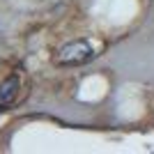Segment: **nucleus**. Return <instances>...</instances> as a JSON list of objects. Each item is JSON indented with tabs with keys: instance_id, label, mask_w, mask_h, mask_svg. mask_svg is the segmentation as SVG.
I'll use <instances>...</instances> for the list:
<instances>
[{
	"instance_id": "2",
	"label": "nucleus",
	"mask_w": 154,
	"mask_h": 154,
	"mask_svg": "<svg viewBox=\"0 0 154 154\" xmlns=\"http://www.w3.org/2000/svg\"><path fill=\"white\" fill-rule=\"evenodd\" d=\"M19 92H21V78L16 74H9V76L0 83V113L7 108H12L16 99H19Z\"/></svg>"
},
{
	"instance_id": "1",
	"label": "nucleus",
	"mask_w": 154,
	"mask_h": 154,
	"mask_svg": "<svg viewBox=\"0 0 154 154\" xmlns=\"http://www.w3.org/2000/svg\"><path fill=\"white\" fill-rule=\"evenodd\" d=\"M94 58V48L88 39H76V42H69V44L60 46L55 55H53V62L58 67H78V64H85L88 60Z\"/></svg>"
}]
</instances>
